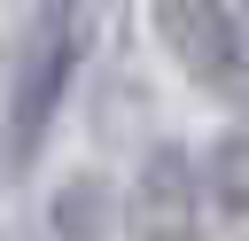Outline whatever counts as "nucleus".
Instances as JSON below:
<instances>
[{
	"instance_id": "nucleus-2",
	"label": "nucleus",
	"mask_w": 249,
	"mask_h": 241,
	"mask_svg": "<svg viewBox=\"0 0 249 241\" xmlns=\"http://www.w3.org/2000/svg\"><path fill=\"white\" fill-rule=\"evenodd\" d=\"M148 23H156V47L202 93H233L249 78V47H241L233 0H148Z\"/></svg>"
},
{
	"instance_id": "nucleus-1",
	"label": "nucleus",
	"mask_w": 249,
	"mask_h": 241,
	"mask_svg": "<svg viewBox=\"0 0 249 241\" xmlns=\"http://www.w3.org/2000/svg\"><path fill=\"white\" fill-rule=\"evenodd\" d=\"M70 62H78V23L62 0L39 8V23L23 31V54H16V86H8V163L23 171L62 109V86H70Z\"/></svg>"
},
{
	"instance_id": "nucleus-5",
	"label": "nucleus",
	"mask_w": 249,
	"mask_h": 241,
	"mask_svg": "<svg viewBox=\"0 0 249 241\" xmlns=\"http://www.w3.org/2000/svg\"><path fill=\"white\" fill-rule=\"evenodd\" d=\"M241 16H249V0H241Z\"/></svg>"
},
{
	"instance_id": "nucleus-3",
	"label": "nucleus",
	"mask_w": 249,
	"mask_h": 241,
	"mask_svg": "<svg viewBox=\"0 0 249 241\" xmlns=\"http://www.w3.org/2000/svg\"><path fill=\"white\" fill-rule=\"evenodd\" d=\"M124 241H210V210H202L195 148L163 140V148L140 155L132 194H124Z\"/></svg>"
},
{
	"instance_id": "nucleus-4",
	"label": "nucleus",
	"mask_w": 249,
	"mask_h": 241,
	"mask_svg": "<svg viewBox=\"0 0 249 241\" xmlns=\"http://www.w3.org/2000/svg\"><path fill=\"white\" fill-rule=\"evenodd\" d=\"M195 171H202V210H210V225H226L233 241H249V132H218V140L195 155Z\"/></svg>"
}]
</instances>
